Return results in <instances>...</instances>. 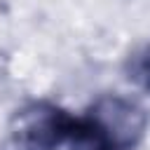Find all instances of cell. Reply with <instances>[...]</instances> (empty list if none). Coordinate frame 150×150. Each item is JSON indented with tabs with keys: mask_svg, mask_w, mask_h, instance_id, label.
Returning a JSON list of instances; mask_svg holds the SVG:
<instances>
[{
	"mask_svg": "<svg viewBox=\"0 0 150 150\" xmlns=\"http://www.w3.org/2000/svg\"><path fill=\"white\" fill-rule=\"evenodd\" d=\"M124 73H127L129 82H134L143 91H150V45L129 54V59L124 63Z\"/></svg>",
	"mask_w": 150,
	"mask_h": 150,
	"instance_id": "cell-4",
	"label": "cell"
},
{
	"mask_svg": "<svg viewBox=\"0 0 150 150\" xmlns=\"http://www.w3.org/2000/svg\"><path fill=\"white\" fill-rule=\"evenodd\" d=\"M75 117L49 101H30L9 120L12 150H56L68 143Z\"/></svg>",
	"mask_w": 150,
	"mask_h": 150,
	"instance_id": "cell-1",
	"label": "cell"
},
{
	"mask_svg": "<svg viewBox=\"0 0 150 150\" xmlns=\"http://www.w3.org/2000/svg\"><path fill=\"white\" fill-rule=\"evenodd\" d=\"M117 150H134L148 129V112L131 98L105 94L84 115Z\"/></svg>",
	"mask_w": 150,
	"mask_h": 150,
	"instance_id": "cell-2",
	"label": "cell"
},
{
	"mask_svg": "<svg viewBox=\"0 0 150 150\" xmlns=\"http://www.w3.org/2000/svg\"><path fill=\"white\" fill-rule=\"evenodd\" d=\"M70 150H117L87 117H75L73 131L68 136Z\"/></svg>",
	"mask_w": 150,
	"mask_h": 150,
	"instance_id": "cell-3",
	"label": "cell"
}]
</instances>
